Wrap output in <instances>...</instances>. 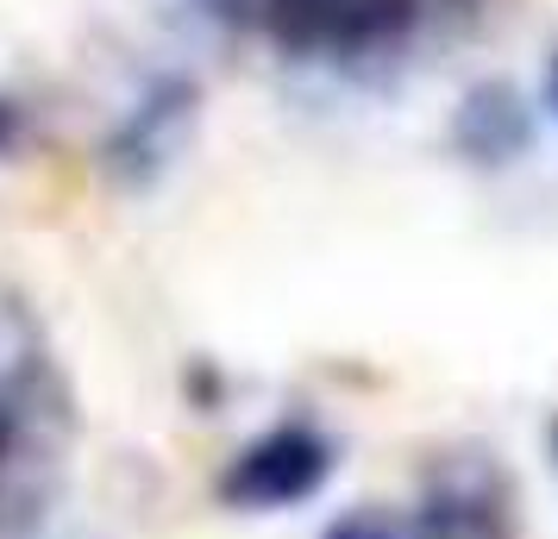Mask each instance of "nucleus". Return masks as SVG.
<instances>
[{
    "mask_svg": "<svg viewBox=\"0 0 558 539\" xmlns=\"http://www.w3.org/2000/svg\"><path fill=\"white\" fill-rule=\"evenodd\" d=\"M57 452H63V395L26 364L0 389V539H20L45 514L57 489Z\"/></svg>",
    "mask_w": 558,
    "mask_h": 539,
    "instance_id": "f257e3e1",
    "label": "nucleus"
},
{
    "mask_svg": "<svg viewBox=\"0 0 558 539\" xmlns=\"http://www.w3.org/2000/svg\"><path fill=\"white\" fill-rule=\"evenodd\" d=\"M270 32L289 51L371 57L414 26V0H270Z\"/></svg>",
    "mask_w": 558,
    "mask_h": 539,
    "instance_id": "f03ea898",
    "label": "nucleus"
},
{
    "mask_svg": "<svg viewBox=\"0 0 558 539\" xmlns=\"http://www.w3.org/2000/svg\"><path fill=\"white\" fill-rule=\"evenodd\" d=\"M327 470H332L327 439L307 433V427H277L227 464L220 495L232 509H289V502H302L327 483Z\"/></svg>",
    "mask_w": 558,
    "mask_h": 539,
    "instance_id": "7ed1b4c3",
    "label": "nucleus"
},
{
    "mask_svg": "<svg viewBox=\"0 0 558 539\" xmlns=\"http://www.w3.org/2000/svg\"><path fill=\"white\" fill-rule=\"evenodd\" d=\"M452 145L471 163H514L533 145V113L508 82H477L452 113Z\"/></svg>",
    "mask_w": 558,
    "mask_h": 539,
    "instance_id": "20e7f679",
    "label": "nucleus"
},
{
    "mask_svg": "<svg viewBox=\"0 0 558 539\" xmlns=\"http://www.w3.org/2000/svg\"><path fill=\"white\" fill-rule=\"evenodd\" d=\"M189 120H195V88L189 82H157L151 95L138 101V113L120 126V138H113V163L126 176H151L157 163L177 151Z\"/></svg>",
    "mask_w": 558,
    "mask_h": 539,
    "instance_id": "39448f33",
    "label": "nucleus"
},
{
    "mask_svg": "<svg viewBox=\"0 0 558 539\" xmlns=\"http://www.w3.org/2000/svg\"><path fill=\"white\" fill-rule=\"evenodd\" d=\"M332 539H389V534H383L377 520H345V527H339Z\"/></svg>",
    "mask_w": 558,
    "mask_h": 539,
    "instance_id": "423d86ee",
    "label": "nucleus"
},
{
    "mask_svg": "<svg viewBox=\"0 0 558 539\" xmlns=\"http://www.w3.org/2000/svg\"><path fill=\"white\" fill-rule=\"evenodd\" d=\"M7 138H13V107L0 101V145H7Z\"/></svg>",
    "mask_w": 558,
    "mask_h": 539,
    "instance_id": "0eeeda50",
    "label": "nucleus"
},
{
    "mask_svg": "<svg viewBox=\"0 0 558 539\" xmlns=\"http://www.w3.org/2000/svg\"><path fill=\"white\" fill-rule=\"evenodd\" d=\"M553 107H558V70H553Z\"/></svg>",
    "mask_w": 558,
    "mask_h": 539,
    "instance_id": "6e6552de",
    "label": "nucleus"
}]
</instances>
